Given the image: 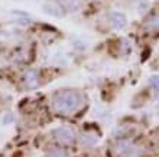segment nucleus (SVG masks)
I'll use <instances>...</instances> for the list:
<instances>
[{
  "instance_id": "nucleus-3",
  "label": "nucleus",
  "mask_w": 159,
  "mask_h": 157,
  "mask_svg": "<svg viewBox=\"0 0 159 157\" xmlns=\"http://www.w3.org/2000/svg\"><path fill=\"white\" fill-rule=\"evenodd\" d=\"M110 23L114 29H121L126 25V17L119 12H114L110 15Z\"/></svg>"
},
{
  "instance_id": "nucleus-7",
  "label": "nucleus",
  "mask_w": 159,
  "mask_h": 157,
  "mask_svg": "<svg viewBox=\"0 0 159 157\" xmlns=\"http://www.w3.org/2000/svg\"><path fill=\"white\" fill-rule=\"evenodd\" d=\"M149 26H151V29H153V30H158L159 29V13H158V15H155V16L151 19Z\"/></svg>"
},
{
  "instance_id": "nucleus-6",
  "label": "nucleus",
  "mask_w": 159,
  "mask_h": 157,
  "mask_svg": "<svg viewBox=\"0 0 159 157\" xmlns=\"http://www.w3.org/2000/svg\"><path fill=\"white\" fill-rule=\"evenodd\" d=\"M25 81L30 88L32 87L35 88L36 85H38V76H36V72H28L26 76H25Z\"/></svg>"
},
{
  "instance_id": "nucleus-1",
  "label": "nucleus",
  "mask_w": 159,
  "mask_h": 157,
  "mask_svg": "<svg viewBox=\"0 0 159 157\" xmlns=\"http://www.w3.org/2000/svg\"><path fill=\"white\" fill-rule=\"evenodd\" d=\"M81 104V95L75 91H64L58 94L54 99V108L57 112L68 114L78 110Z\"/></svg>"
},
{
  "instance_id": "nucleus-8",
  "label": "nucleus",
  "mask_w": 159,
  "mask_h": 157,
  "mask_svg": "<svg viewBox=\"0 0 159 157\" xmlns=\"http://www.w3.org/2000/svg\"><path fill=\"white\" fill-rule=\"evenodd\" d=\"M45 157H65V153H62V151H52V153H48Z\"/></svg>"
},
{
  "instance_id": "nucleus-2",
  "label": "nucleus",
  "mask_w": 159,
  "mask_h": 157,
  "mask_svg": "<svg viewBox=\"0 0 159 157\" xmlns=\"http://www.w3.org/2000/svg\"><path fill=\"white\" fill-rule=\"evenodd\" d=\"M55 137H57V140L59 143L70 144V143H72V141L75 140V133L68 127H59L55 130Z\"/></svg>"
},
{
  "instance_id": "nucleus-5",
  "label": "nucleus",
  "mask_w": 159,
  "mask_h": 157,
  "mask_svg": "<svg viewBox=\"0 0 159 157\" xmlns=\"http://www.w3.org/2000/svg\"><path fill=\"white\" fill-rule=\"evenodd\" d=\"M61 6L68 12H74L80 9V0H61Z\"/></svg>"
},
{
  "instance_id": "nucleus-4",
  "label": "nucleus",
  "mask_w": 159,
  "mask_h": 157,
  "mask_svg": "<svg viewBox=\"0 0 159 157\" xmlns=\"http://www.w3.org/2000/svg\"><path fill=\"white\" fill-rule=\"evenodd\" d=\"M43 12L48 13V15H54V16H64V10L61 4H43Z\"/></svg>"
}]
</instances>
